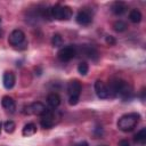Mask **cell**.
I'll return each instance as SVG.
<instances>
[{
	"label": "cell",
	"mask_w": 146,
	"mask_h": 146,
	"mask_svg": "<svg viewBox=\"0 0 146 146\" xmlns=\"http://www.w3.org/2000/svg\"><path fill=\"white\" fill-rule=\"evenodd\" d=\"M100 146H107V145H100Z\"/></svg>",
	"instance_id": "obj_27"
},
{
	"label": "cell",
	"mask_w": 146,
	"mask_h": 146,
	"mask_svg": "<svg viewBox=\"0 0 146 146\" xmlns=\"http://www.w3.org/2000/svg\"><path fill=\"white\" fill-rule=\"evenodd\" d=\"M89 71V66L86 62H81L79 65H78V72L81 74V75H86Z\"/></svg>",
	"instance_id": "obj_22"
},
{
	"label": "cell",
	"mask_w": 146,
	"mask_h": 146,
	"mask_svg": "<svg viewBox=\"0 0 146 146\" xmlns=\"http://www.w3.org/2000/svg\"><path fill=\"white\" fill-rule=\"evenodd\" d=\"M63 42H64V41H63V38H62L60 34L56 33V34L52 35V38H51V43H52L54 47H62V46H63Z\"/></svg>",
	"instance_id": "obj_20"
},
{
	"label": "cell",
	"mask_w": 146,
	"mask_h": 146,
	"mask_svg": "<svg viewBox=\"0 0 146 146\" xmlns=\"http://www.w3.org/2000/svg\"><path fill=\"white\" fill-rule=\"evenodd\" d=\"M15 82H16V78H15V74L11 72V71H7L3 73V76H2V84L6 89H11L14 86H15Z\"/></svg>",
	"instance_id": "obj_12"
},
{
	"label": "cell",
	"mask_w": 146,
	"mask_h": 146,
	"mask_svg": "<svg viewBox=\"0 0 146 146\" xmlns=\"http://www.w3.org/2000/svg\"><path fill=\"white\" fill-rule=\"evenodd\" d=\"M8 43L10 46L15 47V48H18L21 46L25 47V44H26V42H25V33L19 29L14 30L8 36Z\"/></svg>",
	"instance_id": "obj_8"
},
{
	"label": "cell",
	"mask_w": 146,
	"mask_h": 146,
	"mask_svg": "<svg viewBox=\"0 0 146 146\" xmlns=\"http://www.w3.org/2000/svg\"><path fill=\"white\" fill-rule=\"evenodd\" d=\"M60 120V113L57 110H48L40 120V124L44 129H50Z\"/></svg>",
	"instance_id": "obj_5"
},
{
	"label": "cell",
	"mask_w": 146,
	"mask_h": 146,
	"mask_svg": "<svg viewBox=\"0 0 146 146\" xmlns=\"http://www.w3.org/2000/svg\"><path fill=\"white\" fill-rule=\"evenodd\" d=\"M1 105L7 112H10V113H14L16 110V103L10 96H3L1 99Z\"/></svg>",
	"instance_id": "obj_14"
},
{
	"label": "cell",
	"mask_w": 146,
	"mask_h": 146,
	"mask_svg": "<svg viewBox=\"0 0 146 146\" xmlns=\"http://www.w3.org/2000/svg\"><path fill=\"white\" fill-rule=\"evenodd\" d=\"M76 48H78V54H82L83 56H86L92 60H97L99 57L97 49L91 44H82L80 47L76 46Z\"/></svg>",
	"instance_id": "obj_9"
},
{
	"label": "cell",
	"mask_w": 146,
	"mask_h": 146,
	"mask_svg": "<svg viewBox=\"0 0 146 146\" xmlns=\"http://www.w3.org/2000/svg\"><path fill=\"white\" fill-rule=\"evenodd\" d=\"M47 111H48V108L46 107L44 104H42L41 102H34V103H32V104H30V105H27L23 108V114L42 116Z\"/></svg>",
	"instance_id": "obj_7"
},
{
	"label": "cell",
	"mask_w": 146,
	"mask_h": 146,
	"mask_svg": "<svg viewBox=\"0 0 146 146\" xmlns=\"http://www.w3.org/2000/svg\"><path fill=\"white\" fill-rule=\"evenodd\" d=\"M95 92H96L97 97L100 98V99L110 98L107 86H106L102 80H97V81L95 82Z\"/></svg>",
	"instance_id": "obj_11"
},
{
	"label": "cell",
	"mask_w": 146,
	"mask_h": 146,
	"mask_svg": "<svg viewBox=\"0 0 146 146\" xmlns=\"http://www.w3.org/2000/svg\"><path fill=\"white\" fill-rule=\"evenodd\" d=\"M105 40H106V43H107V44H110V46H114V44H115V42H116V41H115V39H114V36H112V35H107Z\"/></svg>",
	"instance_id": "obj_23"
},
{
	"label": "cell",
	"mask_w": 146,
	"mask_h": 146,
	"mask_svg": "<svg viewBox=\"0 0 146 146\" xmlns=\"http://www.w3.org/2000/svg\"><path fill=\"white\" fill-rule=\"evenodd\" d=\"M76 55H78V48L75 44H68L62 47L57 52V57L60 62H70Z\"/></svg>",
	"instance_id": "obj_6"
},
{
	"label": "cell",
	"mask_w": 146,
	"mask_h": 146,
	"mask_svg": "<svg viewBox=\"0 0 146 146\" xmlns=\"http://www.w3.org/2000/svg\"><path fill=\"white\" fill-rule=\"evenodd\" d=\"M0 22H1V17H0Z\"/></svg>",
	"instance_id": "obj_28"
},
{
	"label": "cell",
	"mask_w": 146,
	"mask_h": 146,
	"mask_svg": "<svg viewBox=\"0 0 146 146\" xmlns=\"http://www.w3.org/2000/svg\"><path fill=\"white\" fill-rule=\"evenodd\" d=\"M35 132H36V125L34 123H27V124H25L24 128H23V130H22V135L24 137L33 136Z\"/></svg>",
	"instance_id": "obj_17"
},
{
	"label": "cell",
	"mask_w": 146,
	"mask_h": 146,
	"mask_svg": "<svg viewBox=\"0 0 146 146\" xmlns=\"http://www.w3.org/2000/svg\"><path fill=\"white\" fill-rule=\"evenodd\" d=\"M119 146H130V144L127 139H122V140L119 141Z\"/></svg>",
	"instance_id": "obj_24"
},
{
	"label": "cell",
	"mask_w": 146,
	"mask_h": 146,
	"mask_svg": "<svg viewBox=\"0 0 146 146\" xmlns=\"http://www.w3.org/2000/svg\"><path fill=\"white\" fill-rule=\"evenodd\" d=\"M127 29H128L127 23H125V22H123V21H121V19L115 21V22L113 23V30H114L115 32L121 33V32H124Z\"/></svg>",
	"instance_id": "obj_19"
},
{
	"label": "cell",
	"mask_w": 146,
	"mask_h": 146,
	"mask_svg": "<svg viewBox=\"0 0 146 146\" xmlns=\"http://www.w3.org/2000/svg\"><path fill=\"white\" fill-rule=\"evenodd\" d=\"M141 18H143V15H141V13H140L138 9H132V10H130V13H129V19H130L132 23L137 24V23H139V22L141 21Z\"/></svg>",
	"instance_id": "obj_18"
},
{
	"label": "cell",
	"mask_w": 146,
	"mask_h": 146,
	"mask_svg": "<svg viewBox=\"0 0 146 146\" xmlns=\"http://www.w3.org/2000/svg\"><path fill=\"white\" fill-rule=\"evenodd\" d=\"M133 141H135V144L140 145V146H144V145L146 144V129H145V128L140 129V130L133 136Z\"/></svg>",
	"instance_id": "obj_16"
},
{
	"label": "cell",
	"mask_w": 146,
	"mask_h": 146,
	"mask_svg": "<svg viewBox=\"0 0 146 146\" xmlns=\"http://www.w3.org/2000/svg\"><path fill=\"white\" fill-rule=\"evenodd\" d=\"M47 103L49 104V106H51L52 108H56L60 105V97L57 92H50L47 96Z\"/></svg>",
	"instance_id": "obj_15"
},
{
	"label": "cell",
	"mask_w": 146,
	"mask_h": 146,
	"mask_svg": "<svg viewBox=\"0 0 146 146\" xmlns=\"http://www.w3.org/2000/svg\"><path fill=\"white\" fill-rule=\"evenodd\" d=\"M75 21L79 25H82V26H87L89 25L91 22H92V14L90 10L88 9H81L78 14H76V17H75Z\"/></svg>",
	"instance_id": "obj_10"
},
{
	"label": "cell",
	"mask_w": 146,
	"mask_h": 146,
	"mask_svg": "<svg viewBox=\"0 0 146 146\" xmlns=\"http://www.w3.org/2000/svg\"><path fill=\"white\" fill-rule=\"evenodd\" d=\"M1 128H2V123L0 122V132H1Z\"/></svg>",
	"instance_id": "obj_26"
},
{
	"label": "cell",
	"mask_w": 146,
	"mask_h": 146,
	"mask_svg": "<svg viewBox=\"0 0 146 146\" xmlns=\"http://www.w3.org/2000/svg\"><path fill=\"white\" fill-rule=\"evenodd\" d=\"M127 9H128V6L123 1H115L111 5V11L116 16L123 15L127 11Z\"/></svg>",
	"instance_id": "obj_13"
},
{
	"label": "cell",
	"mask_w": 146,
	"mask_h": 146,
	"mask_svg": "<svg viewBox=\"0 0 146 146\" xmlns=\"http://www.w3.org/2000/svg\"><path fill=\"white\" fill-rule=\"evenodd\" d=\"M3 128H5V131H6V132L11 133V132H14V130H15V128H16V124H15L14 121H6V122L3 123Z\"/></svg>",
	"instance_id": "obj_21"
},
{
	"label": "cell",
	"mask_w": 146,
	"mask_h": 146,
	"mask_svg": "<svg viewBox=\"0 0 146 146\" xmlns=\"http://www.w3.org/2000/svg\"><path fill=\"white\" fill-rule=\"evenodd\" d=\"M139 120H140V114L136 113V112H132V113H128V114L122 115L117 120L116 125L121 131L129 132V131H131V130H133L136 128V125L138 124Z\"/></svg>",
	"instance_id": "obj_2"
},
{
	"label": "cell",
	"mask_w": 146,
	"mask_h": 146,
	"mask_svg": "<svg viewBox=\"0 0 146 146\" xmlns=\"http://www.w3.org/2000/svg\"><path fill=\"white\" fill-rule=\"evenodd\" d=\"M49 15L52 19L68 21L73 15V10L68 6H63V5L57 3L49 8Z\"/></svg>",
	"instance_id": "obj_3"
},
{
	"label": "cell",
	"mask_w": 146,
	"mask_h": 146,
	"mask_svg": "<svg viewBox=\"0 0 146 146\" xmlns=\"http://www.w3.org/2000/svg\"><path fill=\"white\" fill-rule=\"evenodd\" d=\"M74 146H89V144H88L86 140H81V141L74 144Z\"/></svg>",
	"instance_id": "obj_25"
},
{
	"label": "cell",
	"mask_w": 146,
	"mask_h": 146,
	"mask_svg": "<svg viewBox=\"0 0 146 146\" xmlns=\"http://www.w3.org/2000/svg\"><path fill=\"white\" fill-rule=\"evenodd\" d=\"M81 90H82V86L79 80H71L67 83V94H68L70 105H76L79 103Z\"/></svg>",
	"instance_id": "obj_4"
},
{
	"label": "cell",
	"mask_w": 146,
	"mask_h": 146,
	"mask_svg": "<svg viewBox=\"0 0 146 146\" xmlns=\"http://www.w3.org/2000/svg\"><path fill=\"white\" fill-rule=\"evenodd\" d=\"M107 89H108L110 97H120L123 100L131 99L132 94H133L132 87L125 80L117 79V78L110 80Z\"/></svg>",
	"instance_id": "obj_1"
}]
</instances>
